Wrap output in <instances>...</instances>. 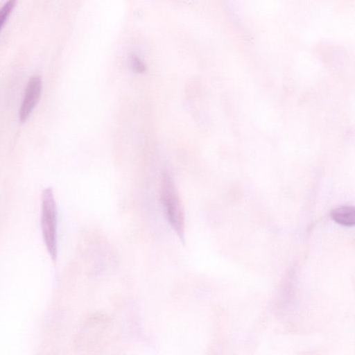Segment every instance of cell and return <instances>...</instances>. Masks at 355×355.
<instances>
[{"instance_id":"obj_1","label":"cell","mask_w":355,"mask_h":355,"mask_svg":"<svg viewBox=\"0 0 355 355\" xmlns=\"http://www.w3.org/2000/svg\"><path fill=\"white\" fill-rule=\"evenodd\" d=\"M160 198L168 223L184 243V209L174 180L168 171H164L162 175Z\"/></svg>"},{"instance_id":"obj_4","label":"cell","mask_w":355,"mask_h":355,"mask_svg":"<svg viewBox=\"0 0 355 355\" xmlns=\"http://www.w3.org/2000/svg\"><path fill=\"white\" fill-rule=\"evenodd\" d=\"M331 218L338 223L352 226L355 223V209L352 206H341L332 210Z\"/></svg>"},{"instance_id":"obj_2","label":"cell","mask_w":355,"mask_h":355,"mask_svg":"<svg viewBox=\"0 0 355 355\" xmlns=\"http://www.w3.org/2000/svg\"><path fill=\"white\" fill-rule=\"evenodd\" d=\"M41 205V227L46 250L55 261L57 259V207L51 187L43 189Z\"/></svg>"},{"instance_id":"obj_5","label":"cell","mask_w":355,"mask_h":355,"mask_svg":"<svg viewBox=\"0 0 355 355\" xmlns=\"http://www.w3.org/2000/svg\"><path fill=\"white\" fill-rule=\"evenodd\" d=\"M17 0H8L0 8V31L15 9Z\"/></svg>"},{"instance_id":"obj_6","label":"cell","mask_w":355,"mask_h":355,"mask_svg":"<svg viewBox=\"0 0 355 355\" xmlns=\"http://www.w3.org/2000/svg\"><path fill=\"white\" fill-rule=\"evenodd\" d=\"M132 66L133 69L138 73H142L145 71V66L137 58L132 60Z\"/></svg>"},{"instance_id":"obj_3","label":"cell","mask_w":355,"mask_h":355,"mask_svg":"<svg viewBox=\"0 0 355 355\" xmlns=\"http://www.w3.org/2000/svg\"><path fill=\"white\" fill-rule=\"evenodd\" d=\"M42 81L39 76L31 77L25 90L19 112V121L25 122L37 105L42 93Z\"/></svg>"}]
</instances>
